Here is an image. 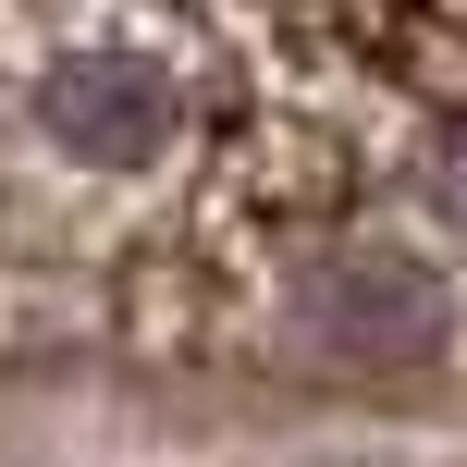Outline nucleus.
Here are the masks:
<instances>
[{
    "instance_id": "1",
    "label": "nucleus",
    "mask_w": 467,
    "mask_h": 467,
    "mask_svg": "<svg viewBox=\"0 0 467 467\" xmlns=\"http://www.w3.org/2000/svg\"><path fill=\"white\" fill-rule=\"evenodd\" d=\"M0 394L467 419V0H0Z\"/></svg>"
},
{
    "instance_id": "2",
    "label": "nucleus",
    "mask_w": 467,
    "mask_h": 467,
    "mask_svg": "<svg viewBox=\"0 0 467 467\" xmlns=\"http://www.w3.org/2000/svg\"><path fill=\"white\" fill-rule=\"evenodd\" d=\"M222 467H467V455H431V443H406V455H345V443H296V455H222Z\"/></svg>"
}]
</instances>
